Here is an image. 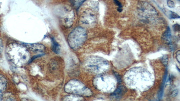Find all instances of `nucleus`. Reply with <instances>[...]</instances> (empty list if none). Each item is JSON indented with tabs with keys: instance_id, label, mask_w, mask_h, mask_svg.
Here are the masks:
<instances>
[{
	"instance_id": "nucleus-1",
	"label": "nucleus",
	"mask_w": 180,
	"mask_h": 101,
	"mask_svg": "<svg viewBox=\"0 0 180 101\" xmlns=\"http://www.w3.org/2000/svg\"><path fill=\"white\" fill-rule=\"evenodd\" d=\"M124 81L129 87L143 91L151 87L153 83L151 74L141 68H132L128 71Z\"/></svg>"
},
{
	"instance_id": "nucleus-2",
	"label": "nucleus",
	"mask_w": 180,
	"mask_h": 101,
	"mask_svg": "<svg viewBox=\"0 0 180 101\" xmlns=\"http://www.w3.org/2000/svg\"><path fill=\"white\" fill-rule=\"evenodd\" d=\"M87 38L86 30L81 27H77L74 29L69 35L68 43L72 49L76 50L83 45Z\"/></svg>"
},
{
	"instance_id": "nucleus-3",
	"label": "nucleus",
	"mask_w": 180,
	"mask_h": 101,
	"mask_svg": "<svg viewBox=\"0 0 180 101\" xmlns=\"http://www.w3.org/2000/svg\"><path fill=\"white\" fill-rule=\"evenodd\" d=\"M117 78L110 75H100L95 79L94 84L95 87L104 92H111L116 86Z\"/></svg>"
},
{
	"instance_id": "nucleus-4",
	"label": "nucleus",
	"mask_w": 180,
	"mask_h": 101,
	"mask_svg": "<svg viewBox=\"0 0 180 101\" xmlns=\"http://www.w3.org/2000/svg\"><path fill=\"white\" fill-rule=\"evenodd\" d=\"M65 92L75 95L89 96L91 91L82 83L77 80H71L65 85Z\"/></svg>"
},
{
	"instance_id": "nucleus-5",
	"label": "nucleus",
	"mask_w": 180,
	"mask_h": 101,
	"mask_svg": "<svg viewBox=\"0 0 180 101\" xmlns=\"http://www.w3.org/2000/svg\"><path fill=\"white\" fill-rule=\"evenodd\" d=\"M7 54L9 57L16 56L20 57L22 63H25L29 57V54L26 48L18 44H11L7 47Z\"/></svg>"
},
{
	"instance_id": "nucleus-6",
	"label": "nucleus",
	"mask_w": 180,
	"mask_h": 101,
	"mask_svg": "<svg viewBox=\"0 0 180 101\" xmlns=\"http://www.w3.org/2000/svg\"><path fill=\"white\" fill-rule=\"evenodd\" d=\"M108 64L104 59L96 57L88 60L86 66L88 68L94 73H99L106 70Z\"/></svg>"
},
{
	"instance_id": "nucleus-7",
	"label": "nucleus",
	"mask_w": 180,
	"mask_h": 101,
	"mask_svg": "<svg viewBox=\"0 0 180 101\" xmlns=\"http://www.w3.org/2000/svg\"><path fill=\"white\" fill-rule=\"evenodd\" d=\"M138 14L146 19L153 18L157 15L156 9L151 5L146 2H141L138 7Z\"/></svg>"
},
{
	"instance_id": "nucleus-8",
	"label": "nucleus",
	"mask_w": 180,
	"mask_h": 101,
	"mask_svg": "<svg viewBox=\"0 0 180 101\" xmlns=\"http://www.w3.org/2000/svg\"><path fill=\"white\" fill-rule=\"evenodd\" d=\"M25 45L27 48L34 52H41L45 50L44 46L41 44H26Z\"/></svg>"
},
{
	"instance_id": "nucleus-9",
	"label": "nucleus",
	"mask_w": 180,
	"mask_h": 101,
	"mask_svg": "<svg viewBox=\"0 0 180 101\" xmlns=\"http://www.w3.org/2000/svg\"><path fill=\"white\" fill-rule=\"evenodd\" d=\"M125 91V88L123 86H120L112 94V96L116 99H119L123 96V94H124Z\"/></svg>"
},
{
	"instance_id": "nucleus-10",
	"label": "nucleus",
	"mask_w": 180,
	"mask_h": 101,
	"mask_svg": "<svg viewBox=\"0 0 180 101\" xmlns=\"http://www.w3.org/2000/svg\"><path fill=\"white\" fill-rule=\"evenodd\" d=\"M7 80L2 75L0 74V93H3L6 89Z\"/></svg>"
},
{
	"instance_id": "nucleus-11",
	"label": "nucleus",
	"mask_w": 180,
	"mask_h": 101,
	"mask_svg": "<svg viewBox=\"0 0 180 101\" xmlns=\"http://www.w3.org/2000/svg\"><path fill=\"white\" fill-rule=\"evenodd\" d=\"M171 38L172 37H171V29L169 27H168L166 31L163 34V39L166 42L170 43L171 41Z\"/></svg>"
},
{
	"instance_id": "nucleus-12",
	"label": "nucleus",
	"mask_w": 180,
	"mask_h": 101,
	"mask_svg": "<svg viewBox=\"0 0 180 101\" xmlns=\"http://www.w3.org/2000/svg\"><path fill=\"white\" fill-rule=\"evenodd\" d=\"M52 49L56 54H59L60 52V46L54 38H52Z\"/></svg>"
},
{
	"instance_id": "nucleus-13",
	"label": "nucleus",
	"mask_w": 180,
	"mask_h": 101,
	"mask_svg": "<svg viewBox=\"0 0 180 101\" xmlns=\"http://www.w3.org/2000/svg\"><path fill=\"white\" fill-rule=\"evenodd\" d=\"M86 0H74V5L77 8H79Z\"/></svg>"
},
{
	"instance_id": "nucleus-14",
	"label": "nucleus",
	"mask_w": 180,
	"mask_h": 101,
	"mask_svg": "<svg viewBox=\"0 0 180 101\" xmlns=\"http://www.w3.org/2000/svg\"><path fill=\"white\" fill-rule=\"evenodd\" d=\"M114 2L116 4V5L118 6V8H117V11L119 12H121L122 11V5L121 3L118 1V0H113Z\"/></svg>"
},
{
	"instance_id": "nucleus-15",
	"label": "nucleus",
	"mask_w": 180,
	"mask_h": 101,
	"mask_svg": "<svg viewBox=\"0 0 180 101\" xmlns=\"http://www.w3.org/2000/svg\"><path fill=\"white\" fill-rule=\"evenodd\" d=\"M170 17L171 19H179L180 18V16H178V14L175 12H172V11H170Z\"/></svg>"
},
{
	"instance_id": "nucleus-16",
	"label": "nucleus",
	"mask_w": 180,
	"mask_h": 101,
	"mask_svg": "<svg viewBox=\"0 0 180 101\" xmlns=\"http://www.w3.org/2000/svg\"><path fill=\"white\" fill-rule=\"evenodd\" d=\"M167 4L168 7L171 8H174L175 7V3L173 1L171 0H167Z\"/></svg>"
},
{
	"instance_id": "nucleus-17",
	"label": "nucleus",
	"mask_w": 180,
	"mask_h": 101,
	"mask_svg": "<svg viewBox=\"0 0 180 101\" xmlns=\"http://www.w3.org/2000/svg\"><path fill=\"white\" fill-rule=\"evenodd\" d=\"M162 62L164 65L166 66L167 64V62H168V58H167V56L164 55L162 57Z\"/></svg>"
},
{
	"instance_id": "nucleus-18",
	"label": "nucleus",
	"mask_w": 180,
	"mask_h": 101,
	"mask_svg": "<svg viewBox=\"0 0 180 101\" xmlns=\"http://www.w3.org/2000/svg\"><path fill=\"white\" fill-rule=\"evenodd\" d=\"M178 89H175L171 92V96L172 97H175L178 95Z\"/></svg>"
},
{
	"instance_id": "nucleus-19",
	"label": "nucleus",
	"mask_w": 180,
	"mask_h": 101,
	"mask_svg": "<svg viewBox=\"0 0 180 101\" xmlns=\"http://www.w3.org/2000/svg\"><path fill=\"white\" fill-rule=\"evenodd\" d=\"M173 28L174 29V31H179L180 30V25L178 24H174L173 26Z\"/></svg>"
},
{
	"instance_id": "nucleus-20",
	"label": "nucleus",
	"mask_w": 180,
	"mask_h": 101,
	"mask_svg": "<svg viewBox=\"0 0 180 101\" xmlns=\"http://www.w3.org/2000/svg\"><path fill=\"white\" fill-rule=\"evenodd\" d=\"M180 50H178V52H177V53H176V59L178 60V62L179 63H180Z\"/></svg>"
},
{
	"instance_id": "nucleus-21",
	"label": "nucleus",
	"mask_w": 180,
	"mask_h": 101,
	"mask_svg": "<svg viewBox=\"0 0 180 101\" xmlns=\"http://www.w3.org/2000/svg\"><path fill=\"white\" fill-rule=\"evenodd\" d=\"M3 49V44L2 40L0 39V54L2 53Z\"/></svg>"
},
{
	"instance_id": "nucleus-22",
	"label": "nucleus",
	"mask_w": 180,
	"mask_h": 101,
	"mask_svg": "<svg viewBox=\"0 0 180 101\" xmlns=\"http://www.w3.org/2000/svg\"><path fill=\"white\" fill-rule=\"evenodd\" d=\"M3 99V93H0V101L2 100Z\"/></svg>"
}]
</instances>
